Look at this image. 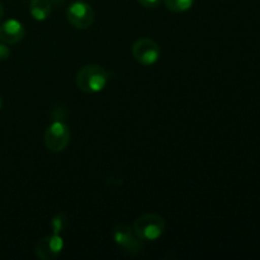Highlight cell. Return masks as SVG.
I'll list each match as a JSON object with an SVG mask.
<instances>
[{"label":"cell","mask_w":260,"mask_h":260,"mask_svg":"<svg viewBox=\"0 0 260 260\" xmlns=\"http://www.w3.org/2000/svg\"><path fill=\"white\" fill-rule=\"evenodd\" d=\"M109 81V74L99 65H86L76 75V85L84 93H99Z\"/></svg>","instance_id":"1"},{"label":"cell","mask_w":260,"mask_h":260,"mask_svg":"<svg viewBox=\"0 0 260 260\" xmlns=\"http://www.w3.org/2000/svg\"><path fill=\"white\" fill-rule=\"evenodd\" d=\"M134 230L142 241H155L164 234L165 221L161 216L146 213L135 221Z\"/></svg>","instance_id":"2"},{"label":"cell","mask_w":260,"mask_h":260,"mask_svg":"<svg viewBox=\"0 0 260 260\" xmlns=\"http://www.w3.org/2000/svg\"><path fill=\"white\" fill-rule=\"evenodd\" d=\"M112 235H113L114 243L127 255L135 256L141 253V250L144 249V243L136 235L134 228H129L126 223H119V225H117L113 229Z\"/></svg>","instance_id":"3"},{"label":"cell","mask_w":260,"mask_h":260,"mask_svg":"<svg viewBox=\"0 0 260 260\" xmlns=\"http://www.w3.org/2000/svg\"><path fill=\"white\" fill-rule=\"evenodd\" d=\"M70 128L63 121H53L45 131V145L48 151L61 152L70 144Z\"/></svg>","instance_id":"4"},{"label":"cell","mask_w":260,"mask_h":260,"mask_svg":"<svg viewBox=\"0 0 260 260\" xmlns=\"http://www.w3.org/2000/svg\"><path fill=\"white\" fill-rule=\"evenodd\" d=\"M94 17L95 15H94L93 8L88 3L81 2V0L74 2L66 10V18L69 23L78 29H86L91 27L94 23Z\"/></svg>","instance_id":"5"},{"label":"cell","mask_w":260,"mask_h":260,"mask_svg":"<svg viewBox=\"0 0 260 260\" xmlns=\"http://www.w3.org/2000/svg\"><path fill=\"white\" fill-rule=\"evenodd\" d=\"M160 53L161 51L159 45L151 38H140L132 46V55L135 60L145 66L154 65L155 62H157Z\"/></svg>","instance_id":"6"},{"label":"cell","mask_w":260,"mask_h":260,"mask_svg":"<svg viewBox=\"0 0 260 260\" xmlns=\"http://www.w3.org/2000/svg\"><path fill=\"white\" fill-rule=\"evenodd\" d=\"M62 249V236L57 234H51L38 241L36 245V255L42 260H53L60 255Z\"/></svg>","instance_id":"7"},{"label":"cell","mask_w":260,"mask_h":260,"mask_svg":"<svg viewBox=\"0 0 260 260\" xmlns=\"http://www.w3.org/2000/svg\"><path fill=\"white\" fill-rule=\"evenodd\" d=\"M25 29L17 19H8L0 25V41L7 45H15L24 38Z\"/></svg>","instance_id":"8"},{"label":"cell","mask_w":260,"mask_h":260,"mask_svg":"<svg viewBox=\"0 0 260 260\" xmlns=\"http://www.w3.org/2000/svg\"><path fill=\"white\" fill-rule=\"evenodd\" d=\"M50 0H30L29 3V13L32 18L37 22H43L51 15V7Z\"/></svg>","instance_id":"9"},{"label":"cell","mask_w":260,"mask_h":260,"mask_svg":"<svg viewBox=\"0 0 260 260\" xmlns=\"http://www.w3.org/2000/svg\"><path fill=\"white\" fill-rule=\"evenodd\" d=\"M164 4L170 12L184 13L193 7L194 0H164Z\"/></svg>","instance_id":"10"},{"label":"cell","mask_w":260,"mask_h":260,"mask_svg":"<svg viewBox=\"0 0 260 260\" xmlns=\"http://www.w3.org/2000/svg\"><path fill=\"white\" fill-rule=\"evenodd\" d=\"M69 225L68 216L65 213H57L52 217L51 220V229H52V234H57V235H61L63 231L66 230Z\"/></svg>","instance_id":"11"},{"label":"cell","mask_w":260,"mask_h":260,"mask_svg":"<svg viewBox=\"0 0 260 260\" xmlns=\"http://www.w3.org/2000/svg\"><path fill=\"white\" fill-rule=\"evenodd\" d=\"M9 56H10V50L7 46V43L0 42V61L8 60Z\"/></svg>","instance_id":"12"},{"label":"cell","mask_w":260,"mask_h":260,"mask_svg":"<svg viewBox=\"0 0 260 260\" xmlns=\"http://www.w3.org/2000/svg\"><path fill=\"white\" fill-rule=\"evenodd\" d=\"M142 7L145 8H157L161 3V0H137Z\"/></svg>","instance_id":"13"},{"label":"cell","mask_w":260,"mask_h":260,"mask_svg":"<svg viewBox=\"0 0 260 260\" xmlns=\"http://www.w3.org/2000/svg\"><path fill=\"white\" fill-rule=\"evenodd\" d=\"M3 15H4V7H3L2 2H0V22H2L3 19Z\"/></svg>","instance_id":"14"},{"label":"cell","mask_w":260,"mask_h":260,"mask_svg":"<svg viewBox=\"0 0 260 260\" xmlns=\"http://www.w3.org/2000/svg\"><path fill=\"white\" fill-rule=\"evenodd\" d=\"M51 2V4H56V5H61L62 4L63 2H65V0H50Z\"/></svg>","instance_id":"15"},{"label":"cell","mask_w":260,"mask_h":260,"mask_svg":"<svg viewBox=\"0 0 260 260\" xmlns=\"http://www.w3.org/2000/svg\"><path fill=\"white\" fill-rule=\"evenodd\" d=\"M2 107H3V98L2 95H0V109H2Z\"/></svg>","instance_id":"16"}]
</instances>
